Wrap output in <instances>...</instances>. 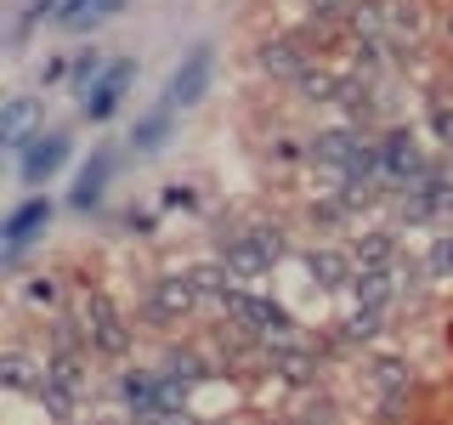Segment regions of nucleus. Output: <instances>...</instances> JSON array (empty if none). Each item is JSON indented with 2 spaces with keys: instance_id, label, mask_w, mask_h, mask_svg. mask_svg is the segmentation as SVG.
Wrapping results in <instances>:
<instances>
[{
  "instance_id": "nucleus-15",
  "label": "nucleus",
  "mask_w": 453,
  "mask_h": 425,
  "mask_svg": "<svg viewBox=\"0 0 453 425\" xmlns=\"http://www.w3.org/2000/svg\"><path fill=\"white\" fill-rule=\"evenodd\" d=\"M255 68L261 74H273V80H301L306 68H311V51L301 46V35H278V40H261L255 46Z\"/></svg>"
},
{
  "instance_id": "nucleus-24",
  "label": "nucleus",
  "mask_w": 453,
  "mask_h": 425,
  "mask_svg": "<svg viewBox=\"0 0 453 425\" xmlns=\"http://www.w3.org/2000/svg\"><path fill=\"white\" fill-rule=\"evenodd\" d=\"M334 80L340 74H329V68H306L295 80V91H301V103H334Z\"/></svg>"
},
{
  "instance_id": "nucleus-33",
  "label": "nucleus",
  "mask_w": 453,
  "mask_h": 425,
  "mask_svg": "<svg viewBox=\"0 0 453 425\" xmlns=\"http://www.w3.org/2000/svg\"><path fill=\"white\" fill-rule=\"evenodd\" d=\"M301 425H334V397H306Z\"/></svg>"
},
{
  "instance_id": "nucleus-25",
  "label": "nucleus",
  "mask_w": 453,
  "mask_h": 425,
  "mask_svg": "<svg viewBox=\"0 0 453 425\" xmlns=\"http://www.w3.org/2000/svg\"><path fill=\"white\" fill-rule=\"evenodd\" d=\"M103 68H108V57H103V51H96V46H85V51L74 57V74H68V85H74V91L85 97V91H91V80H96V74H103Z\"/></svg>"
},
{
  "instance_id": "nucleus-32",
  "label": "nucleus",
  "mask_w": 453,
  "mask_h": 425,
  "mask_svg": "<svg viewBox=\"0 0 453 425\" xmlns=\"http://www.w3.org/2000/svg\"><path fill=\"white\" fill-rule=\"evenodd\" d=\"M306 12H311V23H334V28H346L351 0H306Z\"/></svg>"
},
{
  "instance_id": "nucleus-17",
  "label": "nucleus",
  "mask_w": 453,
  "mask_h": 425,
  "mask_svg": "<svg viewBox=\"0 0 453 425\" xmlns=\"http://www.w3.org/2000/svg\"><path fill=\"white\" fill-rule=\"evenodd\" d=\"M170 131H176V108H170V103L148 108V113L131 125V153H136V159H153V153L170 142Z\"/></svg>"
},
{
  "instance_id": "nucleus-23",
  "label": "nucleus",
  "mask_w": 453,
  "mask_h": 425,
  "mask_svg": "<svg viewBox=\"0 0 453 425\" xmlns=\"http://www.w3.org/2000/svg\"><path fill=\"white\" fill-rule=\"evenodd\" d=\"M368 375H374L380 397H408V363L403 358H374V363H368Z\"/></svg>"
},
{
  "instance_id": "nucleus-1",
  "label": "nucleus",
  "mask_w": 453,
  "mask_h": 425,
  "mask_svg": "<svg viewBox=\"0 0 453 425\" xmlns=\"http://www.w3.org/2000/svg\"><path fill=\"white\" fill-rule=\"evenodd\" d=\"M283 255H289V238H283V227H273V221L221 233V261H226V273L238 283H255L261 273H273Z\"/></svg>"
},
{
  "instance_id": "nucleus-18",
  "label": "nucleus",
  "mask_w": 453,
  "mask_h": 425,
  "mask_svg": "<svg viewBox=\"0 0 453 425\" xmlns=\"http://www.w3.org/2000/svg\"><path fill=\"white\" fill-rule=\"evenodd\" d=\"M396 273H403V261H391V267H357V278H351L357 306H386L391 295H396Z\"/></svg>"
},
{
  "instance_id": "nucleus-30",
  "label": "nucleus",
  "mask_w": 453,
  "mask_h": 425,
  "mask_svg": "<svg viewBox=\"0 0 453 425\" xmlns=\"http://www.w3.org/2000/svg\"><path fill=\"white\" fill-rule=\"evenodd\" d=\"M346 221H351V210H346V198H340V193H329V198L311 205V227H346Z\"/></svg>"
},
{
  "instance_id": "nucleus-14",
  "label": "nucleus",
  "mask_w": 453,
  "mask_h": 425,
  "mask_svg": "<svg viewBox=\"0 0 453 425\" xmlns=\"http://www.w3.org/2000/svg\"><path fill=\"white\" fill-rule=\"evenodd\" d=\"M357 148H363L357 125H334V131H318V136L306 142V159L323 165V170H334V182H340L351 170V159H357Z\"/></svg>"
},
{
  "instance_id": "nucleus-28",
  "label": "nucleus",
  "mask_w": 453,
  "mask_h": 425,
  "mask_svg": "<svg viewBox=\"0 0 453 425\" xmlns=\"http://www.w3.org/2000/svg\"><path fill=\"white\" fill-rule=\"evenodd\" d=\"M380 323H386V306H357L351 323H346V340H374Z\"/></svg>"
},
{
  "instance_id": "nucleus-35",
  "label": "nucleus",
  "mask_w": 453,
  "mask_h": 425,
  "mask_svg": "<svg viewBox=\"0 0 453 425\" xmlns=\"http://www.w3.org/2000/svg\"><path fill=\"white\" fill-rule=\"evenodd\" d=\"M153 227H159V216H153V210H131V216H125V233H136V238H148Z\"/></svg>"
},
{
  "instance_id": "nucleus-34",
  "label": "nucleus",
  "mask_w": 453,
  "mask_h": 425,
  "mask_svg": "<svg viewBox=\"0 0 453 425\" xmlns=\"http://www.w3.org/2000/svg\"><path fill=\"white\" fill-rule=\"evenodd\" d=\"M68 74H74V63H68V57H46V68H40V85H63Z\"/></svg>"
},
{
  "instance_id": "nucleus-22",
  "label": "nucleus",
  "mask_w": 453,
  "mask_h": 425,
  "mask_svg": "<svg viewBox=\"0 0 453 425\" xmlns=\"http://www.w3.org/2000/svg\"><path fill=\"white\" fill-rule=\"evenodd\" d=\"M0 375H6V386H12V391H35V386H40V375H46V358L35 363L23 346H12L6 358H0Z\"/></svg>"
},
{
  "instance_id": "nucleus-2",
  "label": "nucleus",
  "mask_w": 453,
  "mask_h": 425,
  "mask_svg": "<svg viewBox=\"0 0 453 425\" xmlns=\"http://www.w3.org/2000/svg\"><path fill=\"white\" fill-rule=\"evenodd\" d=\"M119 403L136 420H170L188 408V386L165 368H125L119 375Z\"/></svg>"
},
{
  "instance_id": "nucleus-13",
  "label": "nucleus",
  "mask_w": 453,
  "mask_h": 425,
  "mask_svg": "<svg viewBox=\"0 0 453 425\" xmlns=\"http://www.w3.org/2000/svg\"><path fill=\"white\" fill-rule=\"evenodd\" d=\"M40 131H46V103H40V97L23 91V97H12V103L0 108V142H6L12 153H23Z\"/></svg>"
},
{
  "instance_id": "nucleus-5",
  "label": "nucleus",
  "mask_w": 453,
  "mask_h": 425,
  "mask_svg": "<svg viewBox=\"0 0 453 425\" xmlns=\"http://www.w3.org/2000/svg\"><path fill=\"white\" fill-rule=\"evenodd\" d=\"M193 306H198L193 278H188V273H165V278H153V290H148V295H142L136 318L148 323V329H170V323H176V318H188Z\"/></svg>"
},
{
  "instance_id": "nucleus-11",
  "label": "nucleus",
  "mask_w": 453,
  "mask_h": 425,
  "mask_svg": "<svg viewBox=\"0 0 453 425\" xmlns=\"http://www.w3.org/2000/svg\"><path fill=\"white\" fill-rule=\"evenodd\" d=\"M210 80H216V51L198 40V46L176 63V74H170L165 103H170V108H198V103H204V91H210Z\"/></svg>"
},
{
  "instance_id": "nucleus-12",
  "label": "nucleus",
  "mask_w": 453,
  "mask_h": 425,
  "mask_svg": "<svg viewBox=\"0 0 453 425\" xmlns=\"http://www.w3.org/2000/svg\"><path fill=\"white\" fill-rule=\"evenodd\" d=\"M113 170H119V159H113V148H91V159L80 165L74 188H68V210L91 216V210L108 198V182H113Z\"/></svg>"
},
{
  "instance_id": "nucleus-16",
  "label": "nucleus",
  "mask_w": 453,
  "mask_h": 425,
  "mask_svg": "<svg viewBox=\"0 0 453 425\" xmlns=\"http://www.w3.org/2000/svg\"><path fill=\"white\" fill-rule=\"evenodd\" d=\"M306 273L318 290H351V278H357V255H346V250H311L306 255Z\"/></svg>"
},
{
  "instance_id": "nucleus-27",
  "label": "nucleus",
  "mask_w": 453,
  "mask_h": 425,
  "mask_svg": "<svg viewBox=\"0 0 453 425\" xmlns=\"http://www.w3.org/2000/svg\"><path fill=\"white\" fill-rule=\"evenodd\" d=\"M57 12H63L57 0H28V6L18 12V28H12V40L23 46V40H28V28H35V23H46V18H57Z\"/></svg>"
},
{
  "instance_id": "nucleus-7",
  "label": "nucleus",
  "mask_w": 453,
  "mask_h": 425,
  "mask_svg": "<svg viewBox=\"0 0 453 425\" xmlns=\"http://www.w3.org/2000/svg\"><path fill=\"white\" fill-rule=\"evenodd\" d=\"M380 165H386V188L391 193H408L414 182L431 170V159H425V148H419V136L408 131V125H396V131L380 136Z\"/></svg>"
},
{
  "instance_id": "nucleus-21",
  "label": "nucleus",
  "mask_w": 453,
  "mask_h": 425,
  "mask_svg": "<svg viewBox=\"0 0 453 425\" xmlns=\"http://www.w3.org/2000/svg\"><path fill=\"white\" fill-rule=\"evenodd\" d=\"M113 12H125V0H63L57 23H63V28H91V23L113 18Z\"/></svg>"
},
{
  "instance_id": "nucleus-19",
  "label": "nucleus",
  "mask_w": 453,
  "mask_h": 425,
  "mask_svg": "<svg viewBox=\"0 0 453 425\" xmlns=\"http://www.w3.org/2000/svg\"><path fill=\"white\" fill-rule=\"evenodd\" d=\"M165 375H176L181 386H204V380H216V363L204 358V352H193V346H170L165 352Z\"/></svg>"
},
{
  "instance_id": "nucleus-9",
  "label": "nucleus",
  "mask_w": 453,
  "mask_h": 425,
  "mask_svg": "<svg viewBox=\"0 0 453 425\" xmlns=\"http://www.w3.org/2000/svg\"><path fill=\"white\" fill-rule=\"evenodd\" d=\"M453 210V170L448 165H431L414 188L403 193V227H419V221H442Z\"/></svg>"
},
{
  "instance_id": "nucleus-36",
  "label": "nucleus",
  "mask_w": 453,
  "mask_h": 425,
  "mask_svg": "<svg viewBox=\"0 0 453 425\" xmlns=\"http://www.w3.org/2000/svg\"><path fill=\"white\" fill-rule=\"evenodd\" d=\"M165 205H181V210H193L198 198H193V188H170V193H165Z\"/></svg>"
},
{
  "instance_id": "nucleus-20",
  "label": "nucleus",
  "mask_w": 453,
  "mask_h": 425,
  "mask_svg": "<svg viewBox=\"0 0 453 425\" xmlns=\"http://www.w3.org/2000/svg\"><path fill=\"white\" fill-rule=\"evenodd\" d=\"M351 255H357V267H391L396 261V233L391 227H363Z\"/></svg>"
},
{
  "instance_id": "nucleus-3",
  "label": "nucleus",
  "mask_w": 453,
  "mask_h": 425,
  "mask_svg": "<svg viewBox=\"0 0 453 425\" xmlns=\"http://www.w3.org/2000/svg\"><path fill=\"white\" fill-rule=\"evenodd\" d=\"M80 318H85V335H91V358L119 363L125 352H131V318L113 306V295H108V290H85Z\"/></svg>"
},
{
  "instance_id": "nucleus-10",
  "label": "nucleus",
  "mask_w": 453,
  "mask_h": 425,
  "mask_svg": "<svg viewBox=\"0 0 453 425\" xmlns=\"http://www.w3.org/2000/svg\"><path fill=\"white\" fill-rule=\"evenodd\" d=\"M136 85V57H113V63L103 68V74L91 80V91L80 97V113L91 125H103V120H113L119 113V103H125V91Z\"/></svg>"
},
{
  "instance_id": "nucleus-29",
  "label": "nucleus",
  "mask_w": 453,
  "mask_h": 425,
  "mask_svg": "<svg viewBox=\"0 0 453 425\" xmlns=\"http://www.w3.org/2000/svg\"><path fill=\"white\" fill-rule=\"evenodd\" d=\"M425 273H431V278H453V233L431 238V250H425Z\"/></svg>"
},
{
  "instance_id": "nucleus-37",
  "label": "nucleus",
  "mask_w": 453,
  "mask_h": 425,
  "mask_svg": "<svg viewBox=\"0 0 453 425\" xmlns=\"http://www.w3.org/2000/svg\"><path fill=\"white\" fill-rule=\"evenodd\" d=\"M442 28H448V40H453V12H448V23H442Z\"/></svg>"
},
{
  "instance_id": "nucleus-31",
  "label": "nucleus",
  "mask_w": 453,
  "mask_h": 425,
  "mask_svg": "<svg viewBox=\"0 0 453 425\" xmlns=\"http://www.w3.org/2000/svg\"><path fill=\"white\" fill-rule=\"evenodd\" d=\"M23 301H28V306H46V312H51L57 301H63V290H57V278H46V273H40V278H28V283H23Z\"/></svg>"
},
{
  "instance_id": "nucleus-4",
  "label": "nucleus",
  "mask_w": 453,
  "mask_h": 425,
  "mask_svg": "<svg viewBox=\"0 0 453 425\" xmlns=\"http://www.w3.org/2000/svg\"><path fill=\"white\" fill-rule=\"evenodd\" d=\"M221 312L233 323H244L250 335H261V340H278V335L295 329V323H289V306L273 301V295H261V290H250V283H233V290H226V301H221Z\"/></svg>"
},
{
  "instance_id": "nucleus-26",
  "label": "nucleus",
  "mask_w": 453,
  "mask_h": 425,
  "mask_svg": "<svg viewBox=\"0 0 453 425\" xmlns=\"http://www.w3.org/2000/svg\"><path fill=\"white\" fill-rule=\"evenodd\" d=\"M425 131L442 142V148H453V103H448V97H431V108H425Z\"/></svg>"
},
{
  "instance_id": "nucleus-8",
  "label": "nucleus",
  "mask_w": 453,
  "mask_h": 425,
  "mask_svg": "<svg viewBox=\"0 0 453 425\" xmlns=\"http://www.w3.org/2000/svg\"><path fill=\"white\" fill-rule=\"evenodd\" d=\"M57 216V205L46 193H35V198H23L18 210L6 216V227H0V255H6V267H18L23 261V250L35 244V238H46V227Z\"/></svg>"
},
{
  "instance_id": "nucleus-6",
  "label": "nucleus",
  "mask_w": 453,
  "mask_h": 425,
  "mask_svg": "<svg viewBox=\"0 0 453 425\" xmlns=\"http://www.w3.org/2000/svg\"><path fill=\"white\" fill-rule=\"evenodd\" d=\"M68 153H74V136H68L63 125H46V131H40V136L18 153L23 188H46V182H57V170L68 165Z\"/></svg>"
}]
</instances>
